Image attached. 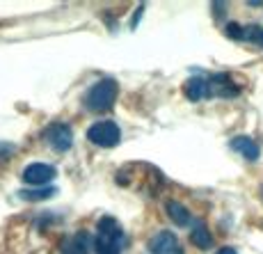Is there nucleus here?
Masks as SVG:
<instances>
[{
	"instance_id": "1",
	"label": "nucleus",
	"mask_w": 263,
	"mask_h": 254,
	"mask_svg": "<svg viewBox=\"0 0 263 254\" xmlns=\"http://www.w3.org/2000/svg\"><path fill=\"white\" fill-rule=\"evenodd\" d=\"M126 245V233L121 229V225L115 220L112 215H105L99 220L96 227V254H121Z\"/></svg>"
},
{
	"instance_id": "13",
	"label": "nucleus",
	"mask_w": 263,
	"mask_h": 254,
	"mask_svg": "<svg viewBox=\"0 0 263 254\" xmlns=\"http://www.w3.org/2000/svg\"><path fill=\"white\" fill-rule=\"evenodd\" d=\"M14 154H16V147H14L12 142H0V162H5Z\"/></svg>"
},
{
	"instance_id": "7",
	"label": "nucleus",
	"mask_w": 263,
	"mask_h": 254,
	"mask_svg": "<svg viewBox=\"0 0 263 254\" xmlns=\"http://www.w3.org/2000/svg\"><path fill=\"white\" fill-rule=\"evenodd\" d=\"M227 37L229 39H238V42H250L263 48V28L261 25H238V23H229L227 25Z\"/></svg>"
},
{
	"instance_id": "6",
	"label": "nucleus",
	"mask_w": 263,
	"mask_h": 254,
	"mask_svg": "<svg viewBox=\"0 0 263 254\" xmlns=\"http://www.w3.org/2000/svg\"><path fill=\"white\" fill-rule=\"evenodd\" d=\"M149 252L151 254H183V247H181V241L176 238V233L163 229L151 236Z\"/></svg>"
},
{
	"instance_id": "10",
	"label": "nucleus",
	"mask_w": 263,
	"mask_h": 254,
	"mask_svg": "<svg viewBox=\"0 0 263 254\" xmlns=\"http://www.w3.org/2000/svg\"><path fill=\"white\" fill-rule=\"evenodd\" d=\"M167 213H170L172 222H174V225H179V227H188L190 220H192L190 211L183 204H179V202H167Z\"/></svg>"
},
{
	"instance_id": "4",
	"label": "nucleus",
	"mask_w": 263,
	"mask_h": 254,
	"mask_svg": "<svg viewBox=\"0 0 263 254\" xmlns=\"http://www.w3.org/2000/svg\"><path fill=\"white\" fill-rule=\"evenodd\" d=\"M44 140L53 147L55 151H69L73 147V131L64 121H55L44 131Z\"/></svg>"
},
{
	"instance_id": "8",
	"label": "nucleus",
	"mask_w": 263,
	"mask_h": 254,
	"mask_svg": "<svg viewBox=\"0 0 263 254\" xmlns=\"http://www.w3.org/2000/svg\"><path fill=\"white\" fill-rule=\"evenodd\" d=\"M183 92L190 101H204V99H209V96H213L211 76H192L190 80H185Z\"/></svg>"
},
{
	"instance_id": "5",
	"label": "nucleus",
	"mask_w": 263,
	"mask_h": 254,
	"mask_svg": "<svg viewBox=\"0 0 263 254\" xmlns=\"http://www.w3.org/2000/svg\"><path fill=\"white\" fill-rule=\"evenodd\" d=\"M55 176H58V170L53 165H48V162H32V165H28L23 170V181L34 188L37 186L46 188Z\"/></svg>"
},
{
	"instance_id": "3",
	"label": "nucleus",
	"mask_w": 263,
	"mask_h": 254,
	"mask_svg": "<svg viewBox=\"0 0 263 254\" xmlns=\"http://www.w3.org/2000/svg\"><path fill=\"white\" fill-rule=\"evenodd\" d=\"M87 140L94 142L96 147H105V149H112V147L119 144L121 140V131L115 121L105 119V121H96V124L89 126L87 131Z\"/></svg>"
},
{
	"instance_id": "14",
	"label": "nucleus",
	"mask_w": 263,
	"mask_h": 254,
	"mask_svg": "<svg viewBox=\"0 0 263 254\" xmlns=\"http://www.w3.org/2000/svg\"><path fill=\"white\" fill-rule=\"evenodd\" d=\"M215 254H238V252H236L234 247H220V250H217Z\"/></svg>"
},
{
	"instance_id": "9",
	"label": "nucleus",
	"mask_w": 263,
	"mask_h": 254,
	"mask_svg": "<svg viewBox=\"0 0 263 254\" xmlns=\"http://www.w3.org/2000/svg\"><path fill=\"white\" fill-rule=\"evenodd\" d=\"M231 149L238 151L242 158H245V160H252V162L259 160V156H261L259 142L252 140V138H247V135H238V138L231 140Z\"/></svg>"
},
{
	"instance_id": "2",
	"label": "nucleus",
	"mask_w": 263,
	"mask_h": 254,
	"mask_svg": "<svg viewBox=\"0 0 263 254\" xmlns=\"http://www.w3.org/2000/svg\"><path fill=\"white\" fill-rule=\"evenodd\" d=\"M117 96H119V85L112 78H101L85 94V108L92 110V113H103V110L112 108Z\"/></svg>"
},
{
	"instance_id": "11",
	"label": "nucleus",
	"mask_w": 263,
	"mask_h": 254,
	"mask_svg": "<svg viewBox=\"0 0 263 254\" xmlns=\"http://www.w3.org/2000/svg\"><path fill=\"white\" fill-rule=\"evenodd\" d=\"M190 241H192V245H197L199 250H209V247L213 245V236H211L209 227H206L204 222H199V225H197L195 229H192Z\"/></svg>"
},
{
	"instance_id": "12",
	"label": "nucleus",
	"mask_w": 263,
	"mask_h": 254,
	"mask_svg": "<svg viewBox=\"0 0 263 254\" xmlns=\"http://www.w3.org/2000/svg\"><path fill=\"white\" fill-rule=\"evenodd\" d=\"M55 192L58 190H55L53 186H46V188H32V190H21L18 197H23V199H28V202H42V199L53 197Z\"/></svg>"
}]
</instances>
